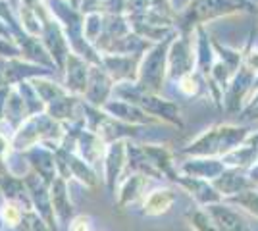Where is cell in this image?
Listing matches in <instances>:
<instances>
[{
  "mask_svg": "<svg viewBox=\"0 0 258 231\" xmlns=\"http://www.w3.org/2000/svg\"><path fill=\"white\" fill-rule=\"evenodd\" d=\"M250 137V129L245 125L233 123H216L193 139L187 146H183L179 154L183 156H216L224 158L227 152L235 150L237 146Z\"/></svg>",
  "mask_w": 258,
  "mask_h": 231,
  "instance_id": "cell-1",
  "label": "cell"
},
{
  "mask_svg": "<svg viewBox=\"0 0 258 231\" xmlns=\"http://www.w3.org/2000/svg\"><path fill=\"white\" fill-rule=\"evenodd\" d=\"M112 97L137 104L139 108H143L149 116H152L154 120H158L160 123H168V125L177 127V129L185 127L181 118V108H179L177 102H173L170 99H164L162 95L149 93V91L141 89L137 85V81H121V83H116Z\"/></svg>",
  "mask_w": 258,
  "mask_h": 231,
  "instance_id": "cell-2",
  "label": "cell"
},
{
  "mask_svg": "<svg viewBox=\"0 0 258 231\" xmlns=\"http://www.w3.org/2000/svg\"><path fill=\"white\" fill-rule=\"evenodd\" d=\"M66 127L64 123L50 118L46 112L33 114L22 125L12 133V146L14 150L25 152L35 144H44L56 150L64 141Z\"/></svg>",
  "mask_w": 258,
  "mask_h": 231,
  "instance_id": "cell-3",
  "label": "cell"
},
{
  "mask_svg": "<svg viewBox=\"0 0 258 231\" xmlns=\"http://www.w3.org/2000/svg\"><path fill=\"white\" fill-rule=\"evenodd\" d=\"M248 6H254L252 0H191L177 14L175 29L179 33H193L197 25H206L212 20L247 10Z\"/></svg>",
  "mask_w": 258,
  "mask_h": 231,
  "instance_id": "cell-4",
  "label": "cell"
},
{
  "mask_svg": "<svg viewBox=\"0 0 258 231\" xmlns=\"http://www.w3.org/2000/svg\"><path fill=\"white\" fill-rule=\"evenodd\" d=\"M172 37H168L162 43L152 44L151 48L141 56L139 64V75H137V85L149 93H156L162 95L164 85L168 81V50H170V43Z\"/></svg>",
  "mask_w": 258,
  "mask_h": 231,
  "instance_id": "cell-5",
  "label": "cell"
},
{
  "mask_svg": "<svg viewBox=\"0 0 258 231\" xmlns=\"http://www.w3.org/2000/svg\"><path fill=\"white\" fill-rule=\"evenodd\" d=\"M39 16H41V23H43V31H41V41H43L44 48L48 50L50 58L56 64L58 71H64L66 60L72 52V46L68 43V37H66L62 25L58 23V20L54 18L48 6L44 4V0L39 2Z\"/></svg>",
  "mask_w": 258,
  "mask_h": 231,
  "instance_id": "cell-6",
  "label": "cell"
},
{
  "mask_svg": "<svg viewBox=\"0 0 258 231\" xmlns=\"http://www.w3.org/2000/svg\"><path fill=\"white\" fill-rule=\"evenodd\" d=\"M197 71L193 33H175L168 50V81L175 83L179 77Z\"/></svg>",
  "mask_w": 258,
  "mask_h": 231,
  "instance_id": "cell-7",
  "label": "cell"
},
{
  "mask_svg": "<svg viewBox=\"0 0 258 231\" xmlns=\"http://www.w3.org/2000/svg\"><path fill=\"white\" fill-rule=\"evenodd\" d=\"M258 85V75L248 69L245 64L237 69V73L233 75L231 83L227 91L224 93V102H222V108L227 112V114H235V112H241L245 106H247L250 95L254 93V89Z\"/></svg>",
  "mask_w": 258,
  "mask_h": 231,
  "instance_id": "cell-8",
  "label": "cell"
},
{
  "mask_svg": "<svg viewBox=\"0 0 258 231\" xmlns=\"http://www.w3.org/2000/svg\"><path fill=\"white\" fill-rule=\"evenodd\" d=\"M127 170V141H114L108 143L104 160H102V177L108 193L114 195L119 181L123 179V174Z\"/></svg>",
  "mask_w": 258,
  "mask_h": 231,
  "instance_id": "cell-9",
  "label": "cell"
},
{
  "mask_svg": "<svg viewBox=\"0 0 258 231\" xmlns=\"http://www.w3.org/2000/svg\"><path fill=\"white\" fill-rule=\"evenodd\" d=\"M56 71L50 67L39 66L25 58H10L6 60V66L0 77V87H16L22 81H33L37 77H52Z\"/></svg>",
  "mask_w": 258,
  "mask_h": 231,
  "instance_id": "cell-10",
  "label": "cell"
},
{
  "mask_svg": "<svg viewBox=\"0 0 258 231\" xmlns=\"http://www.w3.org/2000/svg\"><path fill=\"white\" fill-rule=\"evenodd\" d=\"M23 181H25L27 191H29L33 210L52 227V231H60L58 229V220H56V214H54L52 208V200H50V185L44 183L35 172H29L27 176L23 177Z\"/></svg>",
  "mask_w": 258,
  "mask_h": 231,
  "instance_id": "cell-11",
  "label": "cell"
},
{
  "mask_svg": "<svg viewBox=\"0 0 258 231\" xmlns=\"http://www.w3.org/2000/svg\"><path fill=\"white\" fill-rule=\"evenodd\" d=\"M114 85H116V81L110 77V73H108L106 69L102 66L93 64V66H91V75H89V83H87L83 100H85L87 104H93V106L102 108L108 100L112 99V95H114Z\"/></svg>",
  "mask_w": 258,
  "mask_h": 231,
  "instance_id": "cell-12",
  "label": "cell"
},
{
  "mask_svg": "<svg viewBox=\"0 0 258 231\" xmlns=\"http://www.w3.org/2000/svg\"><path fill=\"white\" fill-rule=\"evenodd\" d=\"M226 170L227 166L224 164V160L216 156H187V160H183L177 166V172L181 176L199 177V179H208V181H214Z\"/></svg>",
  "mask_w": 258,
  "mask_h": 231,
  "instance_id": "cell-13",
  "label": "cell"
},
{
  "mask_svg": "<svg viewBox=\"0 0 258 231\" xmlns=\"http://www.w3.org/2000/svg\"><path fill=\"white\" fill-rule=\"evenodd\" d=\"M91 62L85 60L83 56L76 54V52H70L68 60H66L64 67V87L77 97H83L85 95L87 83H89V75H91Z\"/></svg>",
  "mask_w": 258,
  "mask_h": 231,
  "instance_id": "cell-14",
  "label": "cell"
},
{
  "mask_svg": "<svg viewBox=\"0 0 258 231\" xmlns=\"http://www.w3.org/2000/svg\"><path fill=\"white\" fill-rule=\"evenodd\" d=\"M27 164L37 176L43 179L44 183L52 185V181L58 177V168H56V150L44 144H35L29 150L23 152Z\"/></svg>",
  "mask_w": 258,
  "mask_h": 231,
  "instance_id": "cell-15",
  "label": "cell"
},
{
  "mask_svg": "<svg viewBox=\"0 0 258 231\" xmlns=\"http://www.w3.org/2000/svg\"><path fill=\"white\" fill-rule=\"evenodd\" d=\"M141 56L131 54H100V66L106 69L110 77L121 83V81H137L139 75Z\"/></svg>",
  "mask_w": 258,
  "mask_h": 231,
  "instance_id": "cell-16",
  "label": "cell"
},
{
  "mask_svg": "<svg viewBox=\"0 0 258 231\" xmlns=\"http://www.w3.org/2000/svg\"><path fill=\"white\" fill-rule=\"evenodd\" d=\"M102 110L106 112L108 116L123 121V123H129V125H143L145 127V125H152V123H160L152 116H149L143 108H139L137 104L121 99H114V97L102 106Z\"/></svg>",
  "mask_w": 258,
  "mask_h": 231,
  "instance_id": "cell-17",
  "label": "cell"
},
{
  "mask_svg": "<svg viewBox=\"0 0 258 231\" xmlns=\"http://www.w3.org/2000/svg\"><path fill=\"white\" fill-rule=\"evenodd\" d=\"M175 200H177L175 189L168 187V185L149 189L145 198L139 202L141 216H147V218L162 216V214H166V212L172 210V206L175 204Z\"/></svg>",
  "mask_w": 258,
  "mask_h": 231,
  "instance_id": "cell-18",
  "label": "cell"
},
{
  "mask_svg": "<svg viewBox=\"0 0 258 231\" xmlns=\"http://www.w3.org/2000/svg\"><path fill=\"white\" fill-rule=\"evenodd\" d=\"M149 183H151V177L137 174V172L123 176V179L119 181L118 191H116L118 193V197H116L118 208H127V206L141 202L149 191Z\"/></svg>",
  "mask_w": 258,
  "mask_h": 231,
  "instance_id": "cell-19",
  "label": "cell"
},
{
  "mask_svg": "<svg viewBox=\"0 0 258 231\" xmlns=\"http://www.w3.org/2000/svg\"><path fill=\"white\" fill-rule=\"evenodd\" d=\"M175 185L181 187L183 191H187L199 206H210V204L224 200L222 195L218 193V189L214 187V183L208 181V179H199V177H189L179 174L175 179Z\"/></svg>",
  "mask_w": 258,
  "mask_h": 231,
  "instance_id": "cell-20",
  "label": "cell"
},
{
  "mask_svg": "<svg viewBox=\"0 0 258 231\" xmlns=\"http://www.w3.org/2000/svg\"><path fill=\"white\" fill-rule=\"evenodd\" d=\"M193 41H195V56H197V71L201 75L208 77L216 62V48H214V39L206 31V25H197L195 27Z\"/></svg>",
  "mask_w": 258,
  "mask_h": 231,
  "instance_id": "cell-21",
  "label": "cell"
},
{
  "mask_svg": "<svg viewBox=\"0 0 258 231\" xmlns=\"http://www.w3.org/2000/svg\"><path fill=\"white\" fill-rule=\"evenodd\" d=\"M108 143L95 131H89L87 127H83L79 135H77V148L76 152L89 164L97 170V166H102L104 160V152H106Z\"/></svg>",
  "mask_w": 258,
  "mask_h": 231,
  "instance_id": "cell-22",
  "label": "cell"
},
{
  "mask_svg": "<svg viewBox=\"0 0 258 231\" xmlns=\"http://www.w3.org/2000/svg\"><path fill=\"white\" fill-rule=\"evenodd\" d=\"M205 208L208 210L210 218L214 220L218 231H252L250 225L243 220V216L235 210V206L227 204L226 200L205 206Z\"/></svg>",
  "mask_w": 258,
  "mask_h": 231,
  "instance_id": "cell-23",
  "label": "cell"
},
{
  "mask_svg": "<svg viewBox=\"0 0 258 231\" xmlns=\"http://www.w3.org/2000/svg\"><path fill=\"white\" fill-rule=\"evenodd\" d=\"M143 150L147 154L149 162L158 170V174L164 179H170V181L175 183V179L179 176L177 166H175V154L166 144H152V143H143Z\"/></svg>",
  "mask_w": 258,
  "mask_h": 231,
  "instance_id": "cell-24",
  "label": "cell"
},
{
  "mask_svg": "<svg viewBox=\"0 0 258 231\" xmlns=\"http://www.w3.org/2000/svg\"><path fill=\"white\" fill-rule=\"evenodd\" d=\"M212 183H214V187L218 189V193L222 195L224 200L229 197H235V195L247 191V189L256 187L250 181L247 170H239V168H227L226 172L220 177H216Z\"/></svg>",
  "mask_w": 258,
  "mask_h": 231,
  "instance_id": "cell-25",
  "label": "cell"
},
{
  "mask_svg": "<svg viewBox=\"0 0 258 231\" xmlns=\"http://www.w3.org/2000/svg\"><path fill=\"white\" fill-rule=\"evenodd\" d=\"M50 200H52V208L58 223L68 225L76 216L74 202L70 200V193H68V179H64V177L54 179L52 185H50Z\"/></svg>",
  "mask_w": 258,
  "mask_h": 231,
  "instance_id": "cell-26",
  "label": "cell"
},
{
  "mask_svg": "<svg viewBox=\"0 0 258 231\" xmlns=\"http://www.w3.org/2000/svg\"><path fill=\"white\" fill-rule=\"evenodd\" d=\"M227 168H239V170H250L258 162V133H250L245 143L237 146L235 150L227 152L224 158Z\"/></svg>",
  "mask_w": 258,
  "mask_h": 231,
  "instance_id": "cell-27",
  "label": "cell"
},
{
  "mask_svg": "<svg viewBox=\"0 0 258 231\" xmlns=\"http://www.w3.org/2000/svg\"><path fill=\"white\" fill-rule=\"evenodd\" d=\"M0 193H2L4 200H14V202H20L25 210H33L31 197H29V191H27L23 177L14 176L10 172L2 174L0 176Z\"/></svg>",
  "mask_w": 258,
  "mask_h": 231,
  "instance_id": "cell-28",
  "label": "cell"
},
{
  "mask_svg": "<svg viewBox=\"0 0 258 231\" xmlns=\"http://www.w3.org/2000/svg\"><path fill=\"white\" fill-rule=\"evenodd\" d=\"M29 118V110H27V104L23 97L20 95V91L16 87L10 89V95H8V100H6V106H4V123L8 125V129L12 133L16 131L23 121Z\"/></svg>",
  "mask_w": 258,
  "mask_h": 231,
  "instance_id": "cell-29",
  "label": "cell"
},
{
  "mask_svg": "<svg viewBox=\"0 0 258 231\" xmlns=\"http://www.w3.org/2000/svg\"><path fill=\"white\" fill-rule=\"evenodd\" d=\"M62 148V146H60ZM66 158H68V166H70V174L74 179H77L81 185L89 189H95L98 185V174L93 166L85 162L77 152H70L66 150Z\"/></svg>",
  "mask_w": 258,
  "mask_h": 231,
  "instance_id": "cell-30",
  "label": "cell"
},
{
  "mask_svg": "<svg viewBox=\"0 0 258 231\" xmlns=\"http://www.w3.org/2000/svg\"><path fill=\"white\" fill-rule=\"evenodd\" d=\"M175 89L185 99H199L208 91V85H206L205 75H201L199 71H191L175 81Z\"/></svg>",
  "mask_w": 258,
  "mask_h": 231,
  "instance_id": "cell-31",
  "label": "cell"
},
{
  "mask_svg": "<svg viewBox=\"0 0 258 231\" xmlns=\"http://www.w3.org/2000/svg\"><path fill=\"white\" fill-rule=\"evenodd\" d=\"M33 85H35L39 97L43 99V102L46 106H48L50 102H54V100H58L60 97H64V95L70 93V91L64 87V83L54 81L52 77H37V79H33Z\"/></svg>",
  "mask_w": 258,
  "mask_h": 231,
  "instance_id": "cell-32",
  "label": "cell"
},
{
  "mask_svg": "<svg viewBox=\"0 0 258 231\" xmlns=\"http://www.w3.org/2000/svg\"><path fill=\"white\" fill-rule=\"evenodd\" d=\"M27 212H29V210L23 208L20 202L4 200V202H2V206H0V220H2L4 225H8L10 229L16 231L23 223Z\"/></svg>",
  "mask_w": 258,
  "mask_h": 231,
  "instance_id": "cell-33",
  "label": "cell"
},
{
  "mask_svg": "<svg viewBox=\"0 0 258 231\" xmlns=\"http://www.w3.org/2000/svg\"><path fill=\"white\" fill-rule=\"evenodd\" d=\"M104 31V14H98V12H91L85 14V20H83V35H85V41L91 46L100 41Z\"/></svg>",
  "mask_w": 258,
  "mask_h": 231,
  "instance_id": "cell-34",
  "label": "cell"
},
{
  "mask_svg": "<svg viewBox=\"0 0 258 231\" xmlns=\"http://www.w3.org/2000/svg\"><path fill=\"white\" fill-rule=\"evenodd\" d=\"M185 220L191 225L193 231H218L214 220L210 218L208 210L205 206H197V208H189L185 212Z\"/></svg>",
  "mask_w": 258,
  "mask_h": 231,
  "instance_id": "cell-35",
  "label": "cell"
},
{
  "mask_svg": "<svg viewBox=\"0 0 258 231\" xmlns=\"http://www.w3.org/2000/svg\"><path fill=\"white\" fill-rule=\"evenodd\" d=\"M16 89L20 91V95L23 97L25 100V104H27V110H29V116L33 114H41V112L46 110V104L43 102V99L39 97V93H37V89L33 85V81H22V83H18Z\"/></svg>",
  "mask_w": 258,
  "mask_h": 231,
  "instance_id": "cell-36",
  "label": "cell"
},
{
  "mask_svg": "<svg viewBox=\"0 0 258 231\" xmlns=\"http://www.w3.org/2000/svg\"><path fill=\"white\" fill-rule=\"evenodd\" d=\"M226 202L231 204V206H235V208H243L245 212H248L250 216H254L258 220V189L256 187L247 189V191L239 193L235 197L226 198Z\"/></svg>",
  "mask_w": 258,
  "mask_h": 231,
  "instance_id": "cell-37",
  "label": "cell"
},
{
  "mask_svg": "<svg viewBox=\"0 0 258 231\" xmlns=\"http://www.w3.org/2000/svg\"><path fill=\"white\" fill-rule=\"evenodd\" d=\"M151 12H154L156 16L164 18L166 22H170L175 25V20H177V14L179 12L173 8L172 0H152L151 2Z\"/></svg>",
  "mask_w": 258,
  "mask_h": 231,
  "instance_id": "cell-38",
  "label": "cell"
},
{
  "mask_svg": "<svg viewBox=\"0 0 258 231\" xmlns=\"http://www.w3.org/2000/svg\"><path fill=\"white\" fill-rule=\"evenodd\" d=\"M2 127V123H0ZM14 150L12 146V135H6L4 131H0V176L8 172V156Z\"/></svg>",
  "mask_w": 258,
  "mask_h": 231,
  "instance_id": "cell-39",
  "label": "cell"
},
{
  "mask_svg": "<svg viewBox=\"0 0 258 231\" xmlns=\"http://www.w3.org/2000/svg\"><path fill=\"white\" fill-rule=\"evenodd\" d=\"M152 0H125V16L127 18H135V16H143L151 10Z\"/></svg>",
  "mask_w": 258,
  "mask_h": 231,
  "instance_id": "cell-40",
  "label": "cell"
},
{
  "mask_svg": "<svg viewBox=\"0 0 258 231\" xmlns=\"http://www.w3.org/2000/svg\"><path fill=\"white\" fill-rule=\"evenodd\" d=\"M68 231H95L93 218L87 214H76L74 220L68 223Z\"/></svg>",
  "mask_w": 258,
  "mask_h": 231,
  "instance_id": "cell-41",
  "label": "cell"
},
{
  "mask_svg": "<svg viewBox=\"0 0 258 231\" xmlns=\"http://www.w3.org/2000/svg\"><path fill=\"white\" fill-rule=\"evenodd\" d=\"M29 231H52V227L35 210H31L29 212Z\"/></svg>",
  "mask_w": 258,
  "mask_h": 231,
  "instance_id": "cell-42",
  "label": "cell"
},
{
  "mask_svg": "<svg viewBox=\"0 0 258 231\" xmlns=\"http://www.w3.org/2000/svg\"><path fill=\"white\" fill-rule=\"evenodd\" d=\"M239 116L245 121H258V102H248L247 106L239 112Z\"/></svg>",
  "mask_w": 258,
  "mask_h": 231,
  "instance_id": "cell-43",
  "label": "cell"
},
{
  "mask_svg": "<svg viewBox=\"0 0 258 231\" xmlns=\"http://www.w3.org/2000/svg\"><path fill=\"white\" fill-rule=\"evenodd\" d=\"M12 2V6H14V8H18V4H20V0H10Z\"/></svg>",
  "mask_w": 258,
  "mask_h": 231,
  "instance_id": "cell-44",
  "label": "cell"
},
{
  "mask_svg": "<svg viewBox=\"0 0 258 231\" xmlns=\"http://www.w3.org/2000/svg\"><path fill=\"white\" fill-rule=\"evenodd\" d=\"M2 227H4V223H2V220H0V231H2Z\"/></svg>",
  "mask_w": 258,
  "mask_h": 231,
  "instance_id": "cell-45",
  "label": "cell"
},
{
  "mask_svg": "<svg viewBox=\"0 0 258 231\" xmlns=\"http://www.w3.org/2000/svg\"><path fill=\"white\" fill-rule=\"evenodd\" d=\"M252 4H258V0H252Z\"/></svg>",
  "mask_w": 258,
  "mask_h": 231,
  "instance_id": "cell-46",
  "label": "cell"
}]
</instances>
